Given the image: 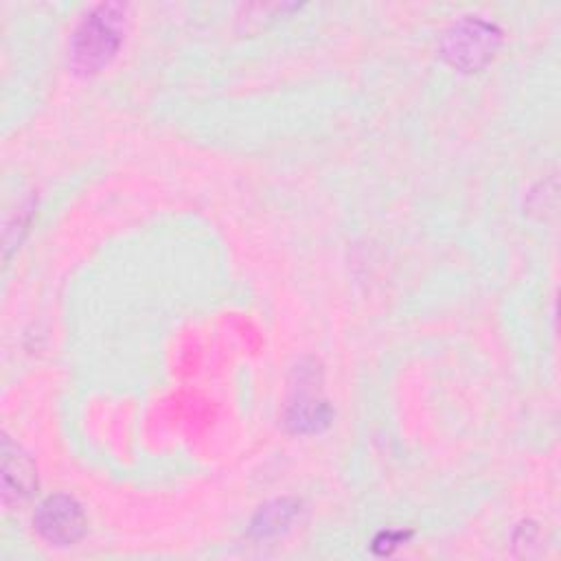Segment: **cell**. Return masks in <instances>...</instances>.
Segmentation results:
<instances>
[{
  "instance_id": "obj_6",
  "label": "cell",
  "mask_w": 561,
  "mask_h": 561,
  "mask_svg": "<svg viewBox=\"0 0 561 561\" xmlns=\"http://www.w3.org/2000/svg\"><path fill=\"white\" fill-rule=\"evenodd\" d=\"M294 513H296V504H291L287 500H276L267 506H261V511L252 519V533L259 537L274 535L291 522Z\"/></svg>"
},
{
  "instance_id": "obj_2",
  "label": "cell",
  "mask_w": 561,
  "mask_h": 561,
  "mask_svg": "<svg viewBox=\"0 0 561 561\" xmlns=\"http://www.w3.org/2000/svg\"><path fill=\"white\" fill-rule=\"evenodd\" d=\"M500 46V28L480 18L456 22L443 37V57L462 72L484 68Z\"/></svg>"
},
{
  "instance_id": "obj_4",
  "label": "cell",
  "mask_w": 561,
  "mask_h": 561,
  "mask_svg": "<svg viewBox=\"0 0 561 561\" xmlns=\"http://www.w3.org/2000/svg\"><path fill=\"white\" fill-rule=\"evenodd\" d=\"M37 489V473L31 456L13 443L2 438V502L4 506L24 504Z\"/></svg>"
},
{
  "instance_id": "obj_5",
  "label": "cell",
  "mask_w": 561,
  "mask_h": 561,
  "mask_svg": "<svg viewBox=\"0 0 561 561\" xmlns=\"http://www.w3.org/2000/svg\"><path fill=\"white\" fill-rule=\"evenodd\" d=\"M331 408L327 401H318V399H298L289 405L287 414H285V423L291 432H320L331 423Z\"/></svg>"
},
{
  "instance_id": "obj_1",
  "label": "cell",
  "mask_w": 561,
  "mask_h": 561,
  "mask_svg": "<svg viewBox=\"0 0 561 561\" xmlns=\"http://www.w3.org/2000/svg\"><path fill=\"white\" fill-rule=\"evenodd\" d=\"M121 18L116 4H101L81 22L72 37V64L79 72H96L114 57L123 39Z\"/></svg>"
},
{
  "instance_id": "obj_3",
  "label": "cell",
  "mask_w": 561,
  "mask_h": 561,
  "mask_svg": "<svg viewBox=\"0 0 561 561\" xmlns=\"http://www.w3.org/2000/svg\"><path fill=\"white\" fill-rule=\"evenodd\" d=\"M33 526L44 541L53 546H72L85 535L88 519L75 497L57 493L37 506Z\"/></svg>"
}]
</instances>
